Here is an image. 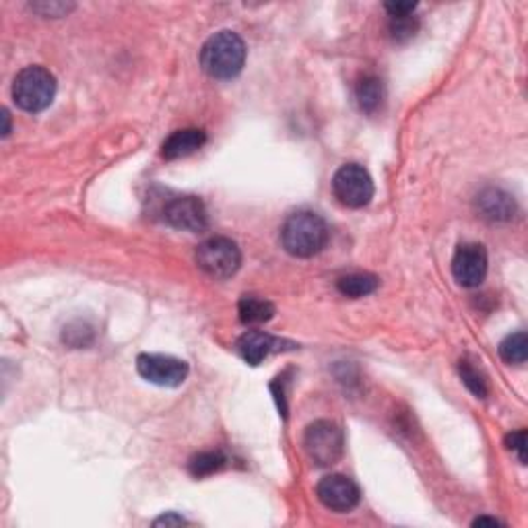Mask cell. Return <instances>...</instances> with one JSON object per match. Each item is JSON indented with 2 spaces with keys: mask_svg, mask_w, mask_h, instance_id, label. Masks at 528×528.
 I'll return each mask as SVG.
<instances>
[{
  "mask_svg": "<svg viewBox=\"0 0 528 528\" xmlns=\"http://www.w3.org/2000/svg\"><path fill=\"white\" fill-rule=\"evenodd\" d=\"M246 62V44L238 33L223 30L211 35L201 50V67L209 77L219 81L235 78Z\"/></svg>",
  "mask_w": 528,
  "mask_h": 528,
  "instance_id": "6da1fadb",
  "label": "cell"
},
{
  "mask_svg": "<svg viewBox=\"0 0 528 528\" xmlns=\"http://www.w3.org/2000/svg\"><path fill=\"white\" fill-rule=\"evenodd\" d=\"M281 244L296 259H312L328 244L326 221L312 211L294 213L281 230Z\"/></svg>",
  "mask_w": 528,
  "mask_h": 528,
  "instance_id": "7a4b0ae2",
  "label": "cell"
},
{
  "mask_svg": "<svg viewBox=\"0 0 528 528\" xmlns=\"http://www.w3.org/2000/svg\"><path fill=\"white\" fill-rule=\"evenodd\" d=\"M56 96V78L44 67H27L21 70L13 83V99L21 110H46Z\"/></svg>",
  "mask_w": 528,
  "mask_h": 528,
  "instance_id": "3957f363",
  "label": "cell"
},
{
  "mask_svg": "<svg viewBox=\"0 0 528 528\" xmlns=\"http://www.w3.org/2000/svg\"><path fill=\"white\" fill-rule=\"evenodd\" d=\"M304 448L310 460L316 462L318 467H331L341 460L342 451H345V435L332 421H314L305 430Z\"/></svg>",
  "mask_w": 528,
  "mask_h": 528,
  "instance_id": "277c9868",
  "label": "cell"
},
{
  "mask_svg": "<svg viewBox=\"0 0 528 528\" xmlns=\"http://www.w3.org/2000/svg\"><path fill=\"white\" fill-rule=\"evenodd\" d=\"M334 198L347 209H363L374 198V182L360 163H345L332 178Z\"/></svg>",
  "mask_w": 528,
  "mask_h": 528,
  "instance_id": "5b68a950",
  "label": "cell"
},
{
  "mask_svg": "<svg viewBox=\"0 0 528 528\" xmlns=\"http://www.w3.org/2000/svg\"><path fill=\"white\" fill-rule=\"evenodd\" d=\"M198 269L213 279H230L238 273L241 264V252L230 238H211L203 241L196 250Z\"/></svg>",
  "mask_w": 528,
  "mask_h": 528,
  "instance_id": "8992f818",
  "label": "cell"
},
{
  "mask_svg": "<svg viewBox=\"0 0 528 528\" xmlns=\"http://www.w3.org/2000/svg\"><path fill=\"white\" fill-rule=\"evenodd\" d=\"M137 369L147 382L163 388L180 387L188 378V363L171 355L142 353L137 360Z\"/></svg>",
  "mask_w": 528,
  "mask_h": 528,
  "instance_id": "52a82bcc",
  "label": "cell"
},
{
  "mask_svg": "<svg viewBox=\"0 0 528 528\" xmlns=\"http://www.w3.org/2000/svg\"><path fill=\"white\" fill-rule=\"evenodd\" d=\"M452 275L462 287H479L487 275V250L481 244H462L454 252Z\"/></svg>",
  "mask_w": 528,
  "mask_h": 528,
  "instance_id": "ba28073f",
  "label": "cell"
},
{
  "mask_svg": "<svg viewBox=\"0 0 528 528\" xmlns=\"http://www.w3.org/2000/svg\"><path fill=\"white\" fill-rule=\"evenodd\" d=\"M316 496L324 508L332 512H349L360 504L361 491L358 483L345 475H326L318 483Z\"/></svg>",
  "mask_w": 528,
  "mask_h": 528,
  "instance_id": "9c48e42d",
  "label": "cell"
},
{
  "mask_svg": "<svg viewBox=\"0 0 528 528\" xmlns=\"http://www.w3.org/2000/svg\"><path fill=\"white\" fill-rule=\"evenodd\" d=\"M163 221L171 227L184 232H203L209 219L201 198L196 196H176L163 209Z\"/></svg>",
  "mask_w": 528,
  "mask_h": 528,
  "instance_id": "30bf717a",
  "label": "cell"
},
{
  "mask_svg": "<svg viewBox=\"0 0 528 528\" xmlns=\"http://www.w3.org/2000/svg\"><path fill=\"white\" fill-rule=\"evenodd\" d=\"M281 345L283 341L270 337L269 332L248 331L246 334H241L238 341V351L250 366H259V363H262V360L269 358L270 353L279 351Z\"/></svg>",
  "mask_w": 528,
  "mask_h": 528,
  "instance_id": "8fae6325",
  "label": "cell"
},
{
  "mask_svg": "<svg viewBox=\"0 0 528 528\" xmlns=\"http://www.w3.org/2000/svg\"><path fill=\"white\" fill-rule=\"evenodd\" d=\"M206 142V134L201 128H184V131H176L169 134L163 142L161 153L166 159H180V157H188L196 153Z\"/></svg>",
  "mask_w": 528,
  "mask_h": 528,
  "instance_id": "7c38bea8",
  "label": "cell"
},
{
  "mask_svg": "<svg viewBox=\"0 0 528 528\" xmlns=\"http://www.w3.org/2000/svg\"><path fill=\"white\" fill-rule=\"evenodd\" d=\"M477 206L481 215L489 221H510L516 213V203L508 192L499 188H487L477 196Z\"/></svg>",
  "mask_w": 528,
  "mask_h": 528,
  "instance_id": "4fadbf2b",
  "label": "cell"
},
{
  "mask_svg": "<svg viewBox=\"0 0 528 528\" xmlns=\"http://www.w3.org/2000/svg\"><path fill=\"white\" fill-rule=\"evenodd\" d=\"M240 320L244 324H262L275 316V305L256 296H244L238 305Z\"/></svg>",
  "mask_w": 528,
  "mask_h": 528,
  "instance_id": "5bb4252c",
  "label": "cell"
},
{
  "mask_svg": "<svg viewBox=\"0 0 528 528\" xmlns=\"http://www.w3.org/2000/svg\"><path fill=\"white\" fill-rule=\"evenodd\" d=\"M355 96H358V104L361 112L374 114L382 105L384 99V87L382 81L374 75L363 77L358 83V89H355Z\"/></svg>",
  "mask_w": 528,
  "mask_h": 528,
  "instance_id": "9a60e30c",
  "label": "cell"
},
{
  "mask_svg": "<svg viewBox=\"0 0 528 528\" xmlns=\"http://www.w3.org/2000/svg\"><path fill=\"white\" fill-rule=\"evenodd\" d=\"M378 285H380V281H378V277H374V275L353 273V275L341 277V279L337 281V289L341 291L342 296L358 299V297H366L369 294H374V291L378 289Z\"/></svg>",
  "mask_w": 528,
  "mask_h": 528,
  "instance_id": "2e32d148",
  "label": "cell"
},
{
  "mask_svg": "<svg viewBox=\"0 0 528 528\" xmlns=\"http://www.w3.org/2000/svg\"><path fill=\"white\" fill-rule=\"evenodd\" d=\"M499 355L505 363H514V366H520V363L526 361L528 355V339L526 332H514L508 334L502 342H499Z\"/></svg>",
  "mask_w": 528,
  "mask_h": 528,
  "instance_id": "e0dca14e",
  "label": "cell"
},
{
  "mask_svg": "<svg viewBox=\"0 0 528 528\" xmlns=\"http://www.w3.org/2000/svg\"><path fill=\"white\" fill-rule=\"evenodd\" d=\"M225 462H227L225 456L221 452H201L192 456L188 462V469L192 477H206L223 469Z\"/></svg>",
  "mask_w": 528,
  "mask_h": 528,
  "instance_id": "ac0fdd59",
  "label": "cell"
},
{
  "mask_svg": "<svg viewBox=\"0 0 528 528\" xmlns=\"http://www.w3.org/2000/svg\"><path fill=\"white\" fill-rule=\"evenodd\" d=\"M459 372H460L462 382H465V387L473 392L477 398L487 396V380H485V376L473 366V363L462 360L459 363Z\"/></svg>",
  "mask_w": 528,
  "mask_h": 528,
  "instance_id": "d6986e66",
  "label": "cell"
},
{
  "mask_svg": "<svg viewBox=\"0 0 528 528\" xmlns=\"http://www.w3.org/2000/svg\"><path fill=\"white\" fill-rule=\"evenodd\" d=\"M419 30V21L413 15L406 17H390V35L396 41H406Z\"/></svg>",
  "mask_w": 528,
  "mask_h": 528,
  "instance_id": "ffe728a7",
  "label": "cell"
},
{
  "mask_svg": "<svg viewBox=\"0 0 528 528\" xmlns=\"http://www.w3.org/2000/svg\"><path fill=\"white\" fill-rule=\"evenodd\" d=\"M505 444H508L510 451H514L518 454V459L523 465H526V430H518L508 435V440H505Z\"/></svg>",
  "mask_w": 528,
  "mask_h": 528,
  "instance_id": "44dd1931",
  "label": "cell"
},
{
  "mask_svg": "<svg viewBox=\"0 0 528 528\" xmlns=\"http://www.w3.org/2000/svg\"><path fill=\"white\" fill-rule=\"evenodd\" d=\"M384 9L388 11L390 17H406L415 13L417 3H387Z\"/></svg>",
  "mask_w": 528,
  "mask_h": 528,
  "instance_id": "7402d4cb",
  "label": "cell"
},
{
  "mask_svg": "<svg viewBox=\"0 0 528 528\" xmlns=\"http://www.w3.org/2000/svg\"><path fill=\"white\" fill-rule=\"evenodd\" d=\"M155 526H161V524H187V520H184L182 516H176V514H168V516H161V518H157L155 523H153Z\"/></svg>",
  "mask_w": 528,
  "mask_h": 528,
  "instance_id": "603a6c76",
  "label": "cell"
},
{
  "mask_svg": "<svg viewBox=\"0 0 528 528\" xmlns=\"http://www.w3.org/2000/svg\"><path fill=\"white\" fill-rule=\"evenodd\" d=\"M483 524H491V526H497V524H504V523H499L497 518H487V516H481V518H477L475 523H473V526H483Z\"/></svg>",
  "mask_w": 528,
  "mask_h": 528,
  "instance_id": "cb8c5ba5",
  "label": "cell"
}]
</instances>
